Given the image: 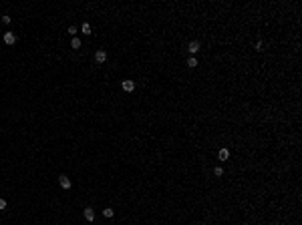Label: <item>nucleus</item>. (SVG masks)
Wrapping results in <instances>:
<instances>
[{
  "label": "nucleus",
  "mask_w": 302,
  "mask_h": 225,
  "mask_svg": "<svg viewBox=\"0 0 302 225\" xmlns=\"http://www.w3.org/2000/svg\"><path fill=\"white\" fill-rule=\"evenodd\" d=\"M58 185L62 187V189H65V191H69V189H71V179L67 177V175H61V177H58Z\"/></svg>",
  "instance_id": "obj_1"
},
{
  "label": "nucleus",
  "mask_w": 302,
  "mask_h": 225,
  "mask_svg": "<svg viewBox=\"0 0 302 225\" xmlns=\"http://www.w3.org/2000/svg\"><path fill=\"white\" fill-rule=\"evenodd\" d=\"M121 89H123L125 93H133L135 91V81H129V78L123 81V82H121Z\"/></svg>",
  "instance_id": "obj_2"
},
{
  "label": "nucleus",
  "mask_w": 302,
  "mask_h": 225,
  "mask_svg": "<svg viewBox=\"0 0 302 225\" xmlns=\"http://www.w3.org/2000/svg\"><path fill=\"white\" fill-rule=\"evenodd\" d=\"M199 42H197V40H192V42L187 44V50H189V54H192V56H196V53H199Z\"/></svg>",
  "instance_id": "obj_3"
},
{
  "label": "nucleus",
  "mask_w": 302,
  "mask_h": 225,
  "mask_svg": "<svg viewBox=\"0 0 302 225\" xmlns=\"http://www.w3.org/2000/svg\"><path fill=\"white\" fill-rule=\"evenodd\" d=\"M105 60H107V53H105V50H97V53H95V62L103 64Z\"/></svg>",
  "instance_id": "obj_4"
},
{
  "label": "nucleus",
  "mask_w": 302,
  "mask_h": 225,
  "mask_svg": "<svg viewBox=\"0 0 302 225\" xmlns=\"http://www.w3.org/2000/svg\"><path fill=\"white\" fill-rule=\"evenodd\" d=\"M83 215H85L87 221H93L95 219V209H93V207H85V213H83Z\"/></svg>",
  "instance_id": "obj_5"
},
{
  "label": "nucleus",
  "mask_w": 302,
  "mask_h": 225,
  "mask_svg": "<svg viewBox=\"0 0 302 225\" xmlns=\"http://www.w3.org/2000/svg\"><path fill=\"white\" fill-rule=\"evenodd\" d=\"M4 42L6 44H14L16 42V34L14 32H6L4 34Z\"/></svg>",
  "instance_id": "obj_6"
},
{
  "label": "nucleus",
  "mask_w": 302,
  "mask_h": 225,
  "mask_svg": "<svg viewBox=\"0 0 302 225\" xmlns=\"http://www.w3.org/2000/svg\"><path fill=\"white\" fill-rule=\"evenodd\" d=\"M218 157H220V161H228V159H230V151H228V149H220V153H218Z\"/></svg>",
  "instance_id": "obj_7"
},
{
  "label": "nucleus",
  "mask_w": 302,
  "mask_h": 225,
  "mask_svg": "<svg viewBox=\"0 0 302 225\" xmlns=\"http://www.w3.org/2000/svg\"><path fill=\"white\" fill-rule=\"evenodd\" d=\"M187 67H189V68H196L197 67V58L196 56H189V58H187Z\"/></svg>",
  "instance_id": "obj_8"
},
{
  "label": "nucleus",
  "mask_w": 302,
  "mask_h": 225,
  "mask_svg": "<svg viewBox=\"0 0 302 225\" xmlns=\"http://www.w3.org/2000/svg\"><path fill=\"white\" fill-rule=\"evenodd\" d=\"M103 215H105V217H107V219H111V217L115 215V211L111 209V207H107V209H103Z\"/></svg>",
  "instance_id": "obj_9"
},
{
  "label": "nucleus",
  "mask_w": 302,
  "mask_h": 225,
  "mask_svg": "<svg viewBox=\"0 0 302 225\" xmlns=\"http://www.w3.org/2000/svg\"><path fill=\"white\" fill-rule=\"evenodd\" d=\"M71 46H73V48H81V40L75 36V38H73V42H71Z\"/></svg>",
  "instance_id": "obj_10"
},
{
  "label": "nucleus",
  "mask_w": 302,
  "mask_h": 225,
  "mask_svg": "<svg viewBox=\"0 0 302 225\" xmlns=\"http://www.w3.org/2000/svg\"><path fill=\"white\" fill-rule=\"evenodd\" d=\"M81 30H83V34H91V26H89L87 22L83 24V28H81Z\"/></svg>",
  "instance_id": "obj_11"
},
{
  "label": "nucleus",
  "mask_w": 302,
  "mask_h": 225,
  "mask_svg": "<svg viewBox=\"0 0 302 225\" xmlns=\"http://www.w3.org/2000/svg\"><path fill=\"white\" fill-rule=\"evenodd\" d=\"M214 175H216V177H222V175H224V169H222V167H216V169H214Z\"/></svg>",
  "instance_id": "obj_12"
},
{
  "label": "nucleus",
  "mask_w": 302,
  "mask_h": 225,
  "mask_svg": "<svg viewBox=\"0 0 302 225\" xmlns=\"http://www.w3.org/2000/svg\"><path fill=\"white\" fill-rule=\"evenodd\" d=\"M69 34L75 36V34H77V26H69Z\"/></svg>",
  "instance_id": "obj_13"
},
{
  "label": "nucleus",
  "mask_w": 302,
  "mask_h": 225,
  "mask_svg": "<svg viewBox=\"0 0 302 225\" xmlns=\"http://www.w3.org/2000/svg\"><path fill=\"white\" fill-rule=\"evenodd\" d=\"M6 209V201L4 199H0V211H4Z\"/></svg>",
  "instance_id": "obj_14"
},
{
  "label": "nucleus",
  "mask_w": 302,
  "mask_h": 225,
  "mask_svg": "<svg viewBox=\"0 0 302 225\" xmlns=\"http://www.w3.org/2000/svg\"><path fill=\"white\" fill-rule=\"evenodd\" d=\"M2 22H4V24H10L12 20H10V16H2Z\"/></svg>",
  "instance_id": "obj_15"
}]
</instances>
